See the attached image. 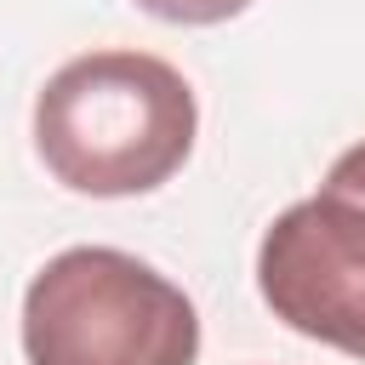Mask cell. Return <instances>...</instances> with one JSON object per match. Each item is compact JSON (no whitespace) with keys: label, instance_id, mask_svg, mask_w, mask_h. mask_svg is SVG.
Masks as SVG:
<instances>
[{"label":"cell","instance_id":"6da1fadb","mask_svg":"<svg viewBox=\"0 0 365 365\" xmlns=\"http://www.w3.org/2000/svg\"><path fill=\"white\" fill-rule=\"evenodd\" d=\"M194 91L148 51H86L34 97V148L46 171L97 200L148 194L194 148Z\"/></svg>","mask_w":365,"mask_h":365},{"label":"cell","instance_id":"7a4b0ae2","mask_svg":"<svg viewBox=\"0 0 365 365\" xmlns=\"http://www.w3.org/2000/svg\"><path fill=\"white\" fill-rule=\"evenodd\" d=\"M23 354L29 365H194L200 314L143 257L74 245L23 291Z\"/></svg>","mask_w":365,"mask_h":365},{"label":"cell","instance_id":"3957f363","mask_svg":"<svg viewBox=\"0 0 365 365\" xmlns=\"http://www.w3.org/2000/svg\"><path fill=\"white\" fill-rule=\"evenodd\" d=\"M257 291L291 331L365 359V143L336 154L319 194L268 222Z\"/></svg>","mask_w":365,"mask_h":365},{"label":"cell","instance_id":"277c9868","mask_svg":"<svg viewBox=\"0 0 365 365\" xmlns=\"http://www.w3.org/2000/svg\"><path fill=\"white\" fill-rule=\"evenodd\" d=\"M137 6L154 11V17H165V23H228L251 0H137Z\"/></svg>","mask_w":365,"mask_h":365}]
</instances>
